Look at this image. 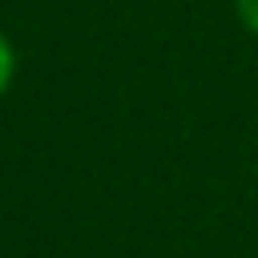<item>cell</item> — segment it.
<instances>
[{
  "label": "cell",
  "mask_w": 258,
  "mask_h": 258,
  "mask_svg": "<svg viewBox=\"0 0 258 258\" xmlns=\"http://www.w3.org/2000/svg\"><path fill=\"white\" fill-rule=\"evenodd\" d=\"M12 69H16V56H12V44H8V36L0 32V93L8 89V81H12Z\"/></svg>",
  "instance_id": "6da1fadb"
},
{
  "label": "cell",
  "mask_w": 258,
  "mask_h": 258,
  "mask_svg": "<svg viewBox=\"0 0 258 258\" xmlns=\"http://www.w3.org/2000/svg\"><path fill=\"white\" fill-rule=\"evenodd\" d=\"M234 12L250 32H258V0H234Z\"/></svg>",
  "instance_id": "7a4b0ae2"
}]
</instances>
